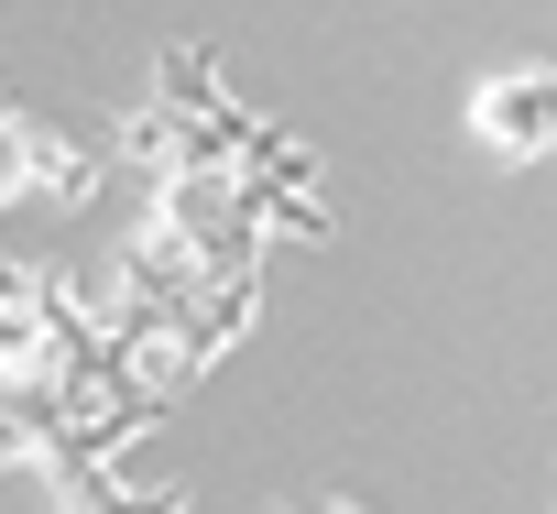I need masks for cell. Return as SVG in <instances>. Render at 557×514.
Listing matches in <instances>:
<instances>
[{
    "mask_svg": "<svg viewBox=\"0 0 557 514\" xmlns=\"http://www.w3.org/2000/svg\"><path fill=\"white\" fill-rule=\"evenodd\" d=\"M470 132L492 154H557V66H513L470 99Z\"/></svg>",
    "mask_w": 557,
    "mask_h": 514,
    "instance_id": "obj_1",
    "label": "cell"
}]
</instances>
